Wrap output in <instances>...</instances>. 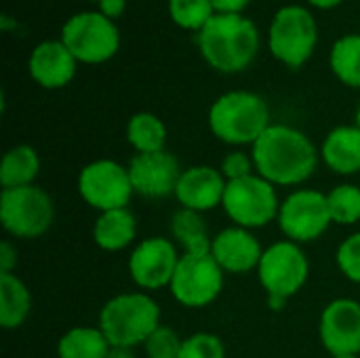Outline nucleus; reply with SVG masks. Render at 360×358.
I'll return each instance as SVG.
<instances>
[{"label":"nucleus","mask_w":360,"mask_h":358,"mask_svg":"<svg viewBox=\"0 0 360 358\" xmlns=\"http://www.w3.org/2000/svg\"><path fill=\"white\" fill-rule=\"evenodd\" d=\"M255 173L274 186H300L319 167V150L312 139L289 124H270L251 146Z\"/></svg>","instance_id":"f257e3e1"},{"label":"nucleus","mask_w":360,"mask_h":358,"mask_svg":"<svg viewBox=\"0 0 360 358\" xmlns=\"http://www.w3.org/2000/svg\"><path fill=\"white\" fill-rule=\"evenodd\" d=\"M202 59L221 74L245 72L259 53V30L243 13H215L196 34Z\"/></svg>","instance_id":"f03ea898"},{"label":"nucleus","mask_w":360,"mask_h":358,"mask_svg":"<svg viewBox=\"0 0 360 358\" xmlns=\"http://www.w3.org/2000/svg\"><path fill=\"white\" fill-rule=\"evenodd\" d=\"M270 124V106L253 91H228L209 108V129L228 146H253Z\"/></svg>","instance_id":"7ed1b4c3"},{"label":"nucleus","mask_w":360,"mask_h":358,"mask_svg":"<svg viewBox=\"0 0 360 358\" xmlns=\"http://www.w3.org/2000/svg\"><path fill=\"white\" fill-rule=\"evenodd\" d=\"M110 346L135 348L160 327V308L146 291L118 293L99 312V325Z\"/></svg>","instance_id":"20e7f679"},{"label":"nucleus","mask_w":360,"mask_h":358,"mask_svg":"<svg viewBox=\"0 0 360 358\" xmlns=\"http://www.w3.org/2000/svg\"><path fill=\"white\" fill-rule=\"evenodd\" d=\"M319 23L312 11L304 4L281 6L268 32V46L276 61L297 70L310 61L319 44Z\"/></svg>","instance_id":"39448f33"},{"label":"nucleus","mask_w":360,"mask_h":358,"mask_svg":"<svg viewBox=\"0 0 360 358\" xmlns=\"http://www.w3.org/2000/svg\"><path fill=\"white\" fill-rule=\"evenodd\" d=\"M61 42L78 63L99 65L110 61L120 49V32L112 19L99 11H80L61 27Z\"/></svg>","instance_id":"423d86ee"},{"label":"nucleus","mask_w":360,"mask_h":358,"mask_svg":"<svg viewBox=\"0 0 360 358\" xmlns=\"http://www.w3.org/2000/svg\"><path fill=\"white\" fill-rule=\"evenodd\" d=\"M53 219V198L36 184L0 192V224L13 238H38L49 232Z\"/></svg>","instance_id":"0eeeda50"},{"label":"nucleus","mask_w":360,"mask_h":358,"mask_svg":"<svg viewBox=\"0 0 360 358\" xmlns=\"http://www.w3.org/2000/svg\"><path fill=\"white\" fill-rule=\"evenodd\" d=\"M221 207L226 215L234 222V226L257 230L278 217L281 200L276 194V186L253 173L249 177L228 181Z\"/></svg>","instance_id":"6e6552de"},{"label":"nucleus","mask_w":360,"mask_h":358,"mask_svg":"<svg viewBox=\"0 0 360 358\" xmlns=\"http://www.w3.org/2000/svg\"><path fill=\"white\" fill-rule=\"evenodd\" d=\"M308 274V257L302 247L291 241H278L264 249L262 262L257 266V279L266 295L287 302L304 289Z\"/></svg>","instance_id":"1a4fd4ad"},{"label":"nucleus","mask_w":360,"mask_h":358,"mask_svg":"<svg viewBox=\"0 0 360 358\" xmlns=\"http://www.w3.org/2000/svg\"><path fill=\"white\" fill-rule=\"evenodd\" d=\"M80 198L95 211L127 209L131 196L135 194L129 167H122L116 160L101 158L84 165L76 181Z\"/></svg>","instance_id":"9d476101"},{"label":"nucleus","mask_w":360,"mask_h":358,"mask_svg":"<svg viewBox=\"0 0 360 358\" xmlns=\"http://www.w3.org/2000/svg\"><path fill=\"white\" fill-rule=\"evenodd\" d=\"M276 222L281 232L291 243L306 245L321 238L333 224L327 194L310 188L291 192L285 200H281Z\"/></svg>","instance_id":"9b49d317"},{"label":"nucleus","mask_w":360,"mask_h":358,"mask_svg":"<svg viewBox=\"0 0 360 358\" xmlns=\"http://www.w3.org/2000/svg\"><path fill=\"white\" fill-rule=\"evenodd\" d=\"M224 270L211 253L192 255L184 253L173 281L169 285L171 295L186 308L198 310L211 306L224 289Z\"/></svg>","instance_id":"f8f14e48"},{"label":"nucleus","mask_w":360,"mask_h":358,"mask_svg":"<svg viewBox=\"0 0 360 358\" xmlns=\"http://www.w3.org/2000/svg\"><path fill=\"white\" fill-rule=\"evenodd\" d=\"M181 255L175 243L165 236L143 238L129 255L127 268L131 281L143 291H160L171 285Z\"/></svg>","instance_id":"ddd939ff"},{"label":"nucleus","mask_w":360,"mask_h":358,"mask_svg":"<svg viewBox=\"0 0 360 358\" xmlns=\"http://www.w3.org/2000/svg\"><path fill=\"white\" fill-rule=\"evenodd\" d=\"M319 333L331 357L360 354V304L350 298H338L321 312Z\"/></svg>","instance_id":"4468645a"},{"label":"nucleus","mask_w":360,"mask_h":358,"mask_svg":"<svg viewBox=\"0 0 360 358\" xmlns=\"http://www.w3.org/2000/svg\"><path fill=\"white\" fill-rule=\"evenodd\" d=\"M184 169L169 150L152 154H135L129 162V175L135 194L143 198H165L175 194Z\"/></svg>","instance_id":"2eb2a0df"},{"label":"nucleus","mask_w":360,"mask_h":358,"mask_svg":"<svg viewBox=\"0 0 360 358\" xmlns=\"http://www.w3.org/2000/svg\"><path fill=\"white\" fill-rule=\"evenodd\" d=\"M76 68L78 61L70 53V49L61 42V38L38 42L27 57L30 78L38 87L49 91L68 87L76 76Z\"/></svg>","instance_id":"dca6fc26"},{"label":"nucleus","mask_w":360,"mask_h":358,"mask_svg":"<svg viewBox=\"0 0 360 358\" xmlns=\"http://www.w3.org/2000/svg\"><path fill=\"white\" fill-rule=\"evenodd\" d=\"M226 186L228 181L219 169L209 165H194L184 169L173 196L177 198L181 209L207 213L221 205Z\"/></svg>","instance_id":"f3484780"},{"label":"nucleus","mask_w":360,"mask_h":358,"mask_svg":"<svg viewBox=\"0 0 360 358\" xmlns=\"http://www.w3.org/2000/svg\"><path fill=\"white\" fill-rule=\"evenodd\" d=\"M211 255L226 274H249L257 270L264 249L251 230L230 226L213 236Z\"/></svg>","instance_id":"a211bd4d"},{"label":"nucleus","mask_w":360,"mask_h":358,"mask_svg":"<svg viewBox=\"0 0 360 358\" xmlns=\"http://www.w3.org/2000/svg\"><path fill=\"white\" fill-rule=\"evenodd\" d=\"M321 158L338 175L360 173V131L354 124H342L327 133L321 146Z\"/></svg>","instance_id":"6ab92c4d"},{"label":"nucleus","mask_w":360,"mask_h":358,"mask_svg":"<svg viewBox=\"0 0 360 358\" xmlns=\"http://www.w3.org/2000/svg\"><path fill=\"white\" fill-rule=\"evenodd\" d=\"M137 234V219L131 209H112L97 215L93 224V243L103 251L127 249Z\"/></svg>","instance_id":"aec40b11"},{"label":"nucleus","mask_w":360,"mask_h":358,"mask_svg":"<svg viewBox=\"0 0 360 358\" xmlns=\"http://www.w3.org/2000/svg\"><path fill=\"white\" fill-rule=\"evenodd\" d=\"M32 312V293L17 274H0V325L19 329Z\"/></svg>","instance_id":"412c9836"},{"label":"nucleus","mask_w":360,"mask_h":358,"mask_svg":"<svg viewBox=\"0 0 360 358\" xmlns=\"http://www.w3.org/2000/svg\"><path fill=\"white\" fill-rule=\"evenodd\" d=\"M40 173V156L38 152L27 146L19 143L6 150L0 162V186L2 190L32 186Z\"/></svg>","instance_id":"4be33fe9"},{"label":"nucleus","mask_w":360,"mask_h":358,"mask_svg":"<svg viewBox=\"0 0 360 358\" xmlns=\"http://www.w3.org/2000/svg\"><path fill=\"white\" fill-rule=\"evenodd\" d=\"M171 236L184 249V253H192V255L211 253L213 236L209 234L202 213L190 209L175 211L171 217Z\"/></svg>","instance_id":"5701e85b"},{"label":"nucleus","mask_w":360,"mask_h":358,"mask_svg":"<svg viewBox=\"0 0 360 358\" xmlns=\"http://www.w3.org/2000/svg\"><path fill=\"white\" fill-rule=\"evenodd\" d=\"M167 124L152 112H137L127 122V141L137 154L167 150Z\"/></svg>","instance_id":"b1692460"},{"label":"nucleus","mask_w":360,"mask_h":358,"mask_svg":"<svg viewBox=\"0 0 360 358\" xmlns=\"http://www.w3.org/2000/svg\"><path fill=\"white\" fill-rule=\"evenodd\" d=\"M112 350L99 327H74L57 342L59 358H108Z\"/></svg>","instance_id":"393cba45"},{"label":"nucleus","mask_w":360,"mask_h":358,"mask_svg":"<svg viewBox=\"0 0 360 358\" xmlns=\"http://www.w3.org/2000/svg\"><path fill=\"white\" fill-rule=\"evenodd\" d=\"M329 68L342 84L360 89V34H346L333 42Z\"/></svg>","instance_id":"a878e982"},{"label":"nucleus","mask_w":360,"mask_h":358,"mask_svg":"<svg viewBox=\"0 0 360 358\" xmlns=\"http://www.w3.org/2000/svg\"><path fill=\"white\" fill-rule=\"evenodd\" d=\"M167 11L171 21L190 32H200L217 13L211 0H169Z\"/></svg>","instance_id":"bb28decb"},{"label":"nucleus","mask_w":360,"mask_h":358,"mask_svg":"<svg viewBox=\"0 0 360 358\" xmlns=\"http://www.w3.org/2000/svg\"><path fill=\"white\" fill-rule=\"evenodd\" d=\"M331 222L340 226H354L360 222V188L354 184H340L327 192Z\"/></svg>","instance_id":"cd10ccee"},{"label":"nucleus","mask_w":360,"mask_h":358,"mask_svg":"<svg viewBox=\"0 0 360 358\" xmlns=\"http://www.w3.org/2000/svg\"><path fill=\"white\" fill-rule=\"evenodd\" d=\"M179 358H226V346L215 333H192L184 340Z\"/></svg>","instance_id":"c85d7f7f"},{"label":"nucleus","mask_w":360,"mask_h":358,"mask_svg":"<svg viewBox=\"0 0 360 358\" xmlns=\"http://www.w3.org/2000/svg\"><path fill=\"white\" fill-rule=\"evenodd\" d=\"M181 346H184V338H179L177 331L160 325L148 338V342L143 344V350L148 358H179Z\"/></svg>","instance_id":"c756f323"},{"label":"nucleus","mask_w":360,"mask_h":358,"mask_svg":"<svg viewBox=\"0 0 360 358\" xmlns=\"http://www.w3.org/2000/svg\"><path fill=\"white\" fill-rule=\"evenodd\" d=\"M335 262L342 270V274L360 285V232L350 234L340 247H338V253H335Z\"/></svg>","instance_id":"7c9ffc66"},{"label":"nucleus","mask_w":360,"mask_h":358,"mask_svg":"<svg viewBox=\"0 0 360 358\" xmlns=\"http://www.w3.org/2000/svg\"><path fill=\"white\" fill-rule=\"evenodd\" d=\"M219 171L226 177V181H234V179H243V177L253 175L255 173V162H253L251 154H247L243 150H236V152H230L221 160Z\"/></svg>","instance_id":"2f4dec72"},{"label":"nucleus","mask_w":360,"mask_h":358,"mask_svg":"<svg viewBox=\"0 0 360 358\" xmlns=\"http://www.w3.org/2000/svg\"><path fill=\"white\" fill-rule=\"evenodd\" d=\"M17 266V249L11 241H2L0 245V274H13Z\"/></svg>","instance_id":"473e14b6"},{"label":"nucleus","mask_w":360,"mask_h":358,"mask_svg":"<svg viewBox=\"0 0 360 358\" xmlns=\"http://www.w3.org/2000/svg\"><path fill=\"white\" fill-rule=\"evenodd\" d=\"M124 8H127V0H99L97 2V11L112 21L122 17Z\"/></svg>","instance_id":"72a5a7b5"},{"label":"nucleus","mask_w":360,"mask_h":358,"mask_svg":"<svg viewBox=\"0 0 360 358\" xmlns=\"http://www.w3.org/2000/svg\"><path fill=\"white\" fill-rule=\"evenodd\" d=\"M217 13H243L251 0H211Z\"/></svg>","instance_id":"f704fd0d"},{"label":"nucleus","mask_w":360,"mask_h":358,"mask_svg":"<svg viewBox=\"0 0 360 358\" xmlns=\"http://www.w3.org/2000/svg\"><path fill=\"white\" fill-rule=\"evenodd\" d=\"M310 6H314V8H321V11H331V8H335V6H340L344 0H306Z\"/></svg>","instance_id":"c9c22d12"},{"label":"nucleus","mask_w":360,"mask_h":358,"mask_svg":"<svg viewBox=\"0 0 360 358\" xmlns=\"http://www.w3.org/2000/svg\"><path fill=\"white\" fill-rule=\"evenodd\" d=\"M108 358H135V354H133V348H114L112 346Z\"/></svg>","instance_id":"e433bc0d"},{"label":"nucleus","mask_w":360,"mask_h":358,"mask_svg":"<svg viewBox=\"0 0 360 358\" xmlns=\"http://www.w3.org/2000/svg\"><path fill=\"white\" fill-rule=\"evenodd\" d=\"M287 304V300H281V298H268V308L270 310H283Z\"/></svg>","instance_id":"4c0bfd02"},{"label":"nucleus","mask_w":360,"mask_h":358,"mask_svg":"<svg viewBox=\"0 0 360 358\" xmlns=\"http://www.w3.org/2000/svg\"><path fill=\"white\" fill-rule=\"evenodd\" d=\"M354 127L360 131V108L356 110V118H354Z\"/></svg>","instance_id":"58836bf2"},{"label":"nucleus","mask_w":360,"mask_h":358,"mask_svg":"<svg viewBox=\"0 0 360 358\" xmlns=\"http://www.w3.org/2000/svg\"><path fill=\"white\" fill-rule=\"evenodd\" d=\"M331 358H359V357H352V354H346V357H331Z\"/></svg>","instance_id":"ea45409f"},{"label":"nucleus","mask_w":360,"mask_h":358,"mask_svg":"<svg viewBox=\"0 0 360 358\" xmlns=\"http://www.w3.org/2000/svg\"><path fill=\"white\" fill-rule=\"evenodd\" d=\"M89 2H99V0H89Z\"/></svg>","instance_id":"a19ab883"}]
</instances>
